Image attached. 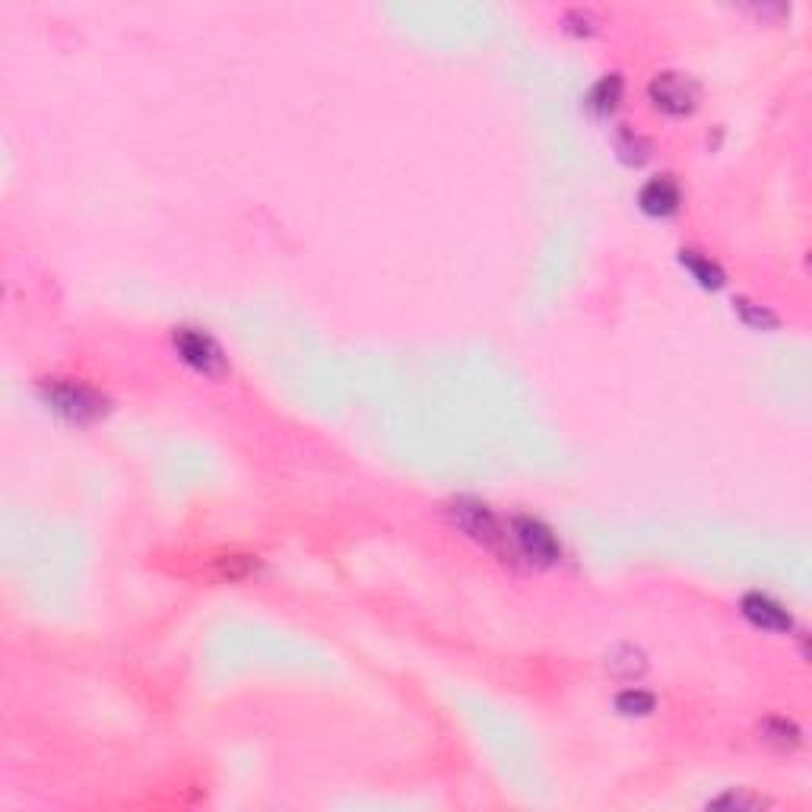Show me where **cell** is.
Listing matches in <instances>:
<instances>
[{
	"mask_svg": "<svg viewBox=\"0 0 812 812\" xmlns=\"http://www.w3.org/2000/svg\"><path fill=\"white\" fill-rule=\"evenodd\" d=\"M733 311H736V318H740L746 327L762 330V334H771V330L781 327V315H778V311L762 305V302H755V299H749V295H736V299H733Z\"/></svg>",
	"mask_w": 812,
	"mask_h": 812,
	"instance_id": "obj_12",
	"label": "cell"
},
{
	"mask_svg": "<svg viewBox=\"0 0 812 812\" xmlns=\"http://www.w3.org/2000/svg\"><path fill=\"white\" fill-rule=\"evenodd\" d=\"M759 740L781 752H793L803 746V727L784 714H768L759 721Z\"/></svg>",
	"mask_w": 812,
	"mask_h": 812,
	"instance_id": "obj_8",
	"label": "cell"
},
{
	"mask_svg": "<svg viewBox=\"0 0 812 812\" xmlns=\"http://www.w3.org/2000/svg\"><path fill=\"white\" fill-rule=\"evenodd\" d=\"M740 613L746 616L749 625H755V629H762V632L790 635L793 629H797L790 609L784 603H778L774 597H768V594H759V590H752V594H746L740 600Z\"/></svg>",
	"mask_w": 812,
	"mask_h": 812,
	"instance_id": "obj_6",
	"label": "cell"
},
{
	"mask_svg": "<svg viewBox=\"0 0 812 812\" xmlns=\"http://www.w3.org/2000/svg\"><path fill=\"white\" fill-rule=\"evenodd\" d=\"M508 530H511V540L521 562L537 565V568H549L562 562V543L546 521L533 518V514H514L508 521Z\"/></svg>",
	"mask_w": 812,
	"mask_h": 812,
	"instance_id": "obj_3",
	"label": "cell"
},
{
	"mask_svg": "<svg viewBox=\"0 0 812 812\" xmlns=\"http://www.w3.org/2000/svg\"><path fill=\"white\" fill-rule=\"evenodd\" d=\"M251 571H257V559L254 556H226V559H219V575L229 578V581L248 578Z\"/></svg>",
	"mask_w": 812,
	"mask_h": 812,
	"instance_id": "obj_17",
	"label": "cell"
},
{
	"mask_svg": "<svg viewBox=\"0 0 812 812\" xmlns=\"http://www.w3.org/2000/svg\"><path fill=\"white\" fill-rule=\"evenodd\" d=\"M648 99L657 112L670 115V118H686L701 102V86L695 77H689V73L660 70L648 83Z\"/></svg>",
	"mask_w": 812,
	"mask_h": 812,
	"instance_id": "obj_5",
	"label": "cell"
},
{
	"mask_svg": "<svg viewBox=\"0 0 812 812\" xmlns=\"http://www.w3.org/2000/svg\"><path fill=\"white\" fill-rule=\"evenodd\" d=\"M42 403L51 413L73 422V426H89L108 413V397L96 391L92 384L73 381V378H45L39 384Z\"/></svg>",
	"mask_w": 812,
	"mask_h": 812,
	"instance_id": "obj_2",
	"label": "cell"
},
{
	"mask_svg": "<svg viewBox=\"0 0 812 812\" xmlns=\"http://www.w3.org/2000/svg\"><path fill=\"white\" fill-rule=\"evenodd\" d=\"M679 264L692 273V280H695L698 286H705V289H724V286H727V273H724V267L717 264L714 257L701 254V251H695V248H682V251H679Z\"/></svg>",
	"mask_w": 812,
	"mask_h": 812,
	"instance_id": "obj_9",
	"label": "cell"
},
{
	"mask_svg": "<svg viewBox=\"0 0 812 812\" xmlns=\"http://www.w3.org/2000/svg\"><path fill=\"white\" fill-rule=\"evenodd\" d=\"M600 20L594 16V10H584V7H571L562 13V29L568 35H578V39H590V35L597 32Z\"/></svg>",
	"mask_w": 812,
	"mask_h": 812,
	"instance_id": "obj_15",
	"label": "cell"
},
{
	"mask_svg": "<svg viewBox=\"0 0 812 812\" xmlns=\"http://www.w3.org/2000/svg\"><path fill=\"white\" fill-rule=\"evenodd\" d=\"M654 708H657V698L648 689L632 686V689H622L616 695V711L625 717H648V714H654Z\"/></svg>",
	"mask_w": 812,
	"mask_h": 812,
	"instance_id": "obj_14",
	"label": "cell"
},
{
	"mask_svg": "<svg viewBox=\"0 0 812 812\" xmlns=\"http://www.w3.org/2000/svg\"><path fill=\"white\" fill-rule=\"evenodd\" d=\"M445 514H448V521H451L454 530H460L464 537H470L483 549L495 552L498 562L521 565V556H518V549H514L508 524L498 518V514L486 502H479V498H470V495H460V498H451V502L445 505Z\"/></svg>",
	"mask_w": 812,
	"mask_h": 812,
	"instance_id": "obj_1",
	"label": "cell"
},
{
	"mask_svg": "<svg viewBox=\"0 0 812 812\" xmlns=\"http://www.w3.org/2000/svg\"><path fill=\"white\" fill-rule=\"evenodd\" d=\"M616 156L625 162V165H644L651 156H654V143L638 134V131H629V127H622L616 134Z\"/></svg>",
	"mask_w": 812,
	"mask_h": 812,
	"instance_id": "obj_13",
	"label": "cell"
},
{
	"mask_svg": "<svg viewBox=\"0 0 812 812\" xmlns=\"http://www.w3.org/2000/svg\"><path fill=\"white\" fill-rule=\"evenodd\" d=\"M172 346L178 359L194 368L197 375H207V378H223L229 372V359L223 353V346H219L207 330L200 327H175L172 330Z\"/></svg>",
	"mask_w": 812,
	"mask_h": 812,
	"instance_id": "obj_4",
	"label": "cell"
},
{
	"mask_svg": "<svg viewBox=\"0 0 812 812\" xmlns=\"http://www.w3.org/2000/svg\"><path fill=\"white\" fill-rule=\"evenodd\" d=\"M622 92H625V80H622V73H603V77L594 83V89L587 92V108L594 115L606 118V115H613L619 102H622Z\"/></svg>",
	"mask_w": 812,
	"mask_h": 812,
	"instance_id": "obj_10",
	"label": "cell"
},
{
	"mask_svg": "<svg viewBox=\"0 0 812 812\" xmlns=\"http://www.w3.org/2000/svg\"><path fill=\"white\" fill-rule=\"evenodd\" d=\"M638 207L654 216V219H667L673 213H679L682 207V188L673 175H654L641 184L638 191Z\"/></svg>",
	"mask_w": 812,
	"mask_h": 812,
	"instance_id": "obj_7",
	"label": "cell"
},
{
	"mask_svg": "<svg viewBox=\"0 0 812 812\" xmlns=\"http://www.w3.org/2000/svg\"><path fill=\"white\" fill-rule=\"evenodd\" d=\"M606 670L616 679H638L648 670V654L635 648V644H616V648L606 654Z\"/></svg>",
	"mask_w": 812,
	"mask_h": 812,
	"instance_id": "obj_11",
	"label": "cell"
},
{
	"mask_svg": "<svg viewBox=\"0 0 812 812\" xmlns=\"http://www.w3.org/2000/svg\"><path fill=\"white\" fill-rule=\"evenodd\" d=\"M762 806H768V800L749 797V793H736V790L721 793V797L708 800V809H762Z\"/></svg>",
	"mask_w": 812,
	"mask_h": 812,
	"instance_id": "obj_16",
	"label": "cell"
}]
</instances>
